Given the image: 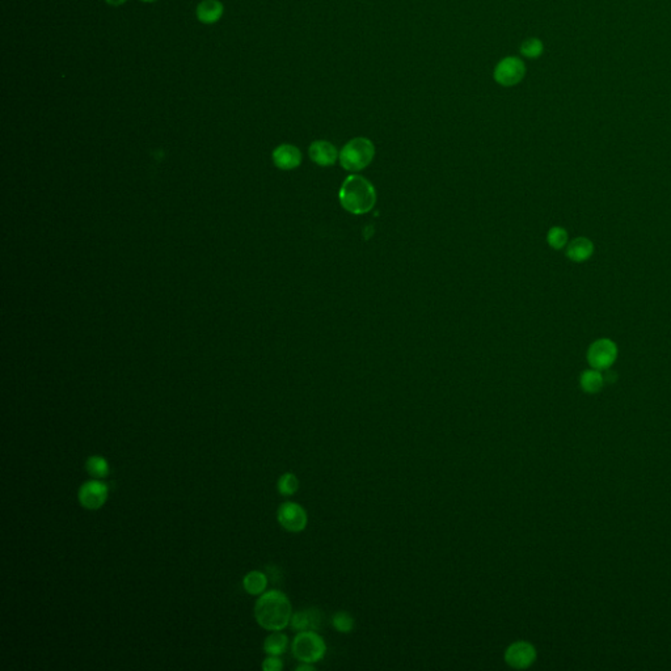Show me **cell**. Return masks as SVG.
<instances>
[{"mask_svg": "<svg viewBox=\"0 0 671 671\" xmlns=\"http://www.w3.org/2000/svg\"><path fill=\"white\" fill-rule=\"evenodd\" d=\"M543 52H544V45L539 39H528L524 41L521 45V54L530 59H537Z\"/></svg>", "mask_w": 671, "mask_h": 671, "instance_id": "21", "label": "cell"}, {"mask_svg": "<svg viewBox=\"0 0 671 671\" xmlns=\"http://www.w3.org/2000/svg\"><path fill=\"white\" fill-rule=\"evenodd\" d=\"M262 670L281 671L283 669V662L278 656H268L262 662Z\"/></svg>", "mask_w": 671, "mask_h": 671, "instance_id": "23", "label": "cell"}, {"mask_svg": "<svg viewBox=\"0 0 671 671\" xmlns=\"http://www.w3.org/2000/svg\"><path fill=\"white\" fill-rule=\"evenodd\" d=\"M309 158L312 159L313 163H316L318 165H322V167H329V165H333L337 158H338V152H337V148L328 141H315L312 142V145L309 146Z\"/></svg>", "mask_w": 671, "mask_h": 671, "instance_id": "11", "label": "cell"}, {"mask_svg": "<svg viewBox=\"0 0 671 671\" xmlns=\"http://www.w3.org/2000/svg\"><path fill=\"white\" fill-rule=\"evenodd\" d=\"M291 653L296 661L315 665L325 657L327 644L318 631L298 632L291 643Z\"/></svg>", "mask_w": 671, "mask_h": 671, "instance_id": "4", "label": "cell"}, {"mask_svg": "<svg viewBox=\"0 0 671 671\" xmlns=\"http://www.w3.org/2000/svg\"><path fill=\"white\" fill-rule=\"evenodd\" d=\"M273 161L278 168L285 171L294 169L302 161V154L296 146L281 145L274 149Z\"/></svg>", "mask_w": 671, "mask_h": 671, "instance_id": "12", "label": "cell"}, {"mask_svg": "<svg viewBox=\"0 0 671 671\" xmlns=\"http://www.w3.org/2000/svg\"><path fill=\"white\" fill-rule=\"evenodd\" d=\"M586 357L592 369L607 370L617 361L618 348L610 338H599L589 347Z\"/></svg>", "mask_w": 671, "mask_h": 671, "instance_id": "7", "label": "cell"}, {"mask_svg": "<svg viewBox=\"0 0 671 671\" xmlns=\"http://www.w3.org/2000/svg\"><path fill=\"white\" fill-rule=\"evenodd\" d=\"M277 521L289 533L298 534L307 528L309 514L298 502L287 501L281 504L277 510Z\"/></svg>", "mask_w": 671, "mask_h": 671, "instance_id": "5", "label": "cell"}, {"mask_svg": "<svg viewBox=\"0 0 671 671\" xmlns=\"http://www.w3.org/2000/svg\"><path fill=\"white\" fill-rule=\"evenodd\" d=\"M84 467H85L87 473L92 479H97V480L105 479L110 472V466H109L107 459L100 457V455H92V457H88L85 460Z\"/></svg>", "mask_w": 671, "mask_h": 671, "instance_id": "18", "label": "cell"}, {"mask_svg": "<svg viewBox=\"0 0 671 671\" xmlns=\"http://www.w3.org/2000/svg\"><path fill=\"white\" fill-rule=\"evenodd\" d=\"M225 7L219 0H202L197 7V19L202 24H215L223 16Z\"/></svg>", "mask_w": 671, "mask_h": 671, "instance_id": "13", "label": "cell"}, {"mask_svg": "<svg viewBox=\"0 0 671 671\" xmlns=\"http://www.w3.org/2000/svg\"><path fill=\"white\" fill-rule=\"evenodd\" d=\"M268 588V576L261 570H251L242 578V589L249 595H261Z\"/></svg>", "mask_w": 671, "mask_h": 671, "instance_id": "16", "label": "cell"}, {"mask_svg": "<svg viewBox=\"0 0 671 671\" xmlns=\"http://www.w3.org/2000/svg\"><path fill=\"white\" fill-rule=\"evenodd\" d=\"M141 1H145V3H152V1H156V0H141Z\"/></svg>", "mask_w": 671, "mask_h": 671, "instance_id": "26", "label": "cell"}, {"mask_svg": "<svg viewBox=\"0 0 671 671\" xmlns=\"http://www.w3.org/2000/svg\"><path fill=\"white\" fill-rule=\"evenodd\" d=\"M594 254V245L588 238H576L566 245V257L575 262H584Z\"/></svg>", "mask_w": 671, "mask_h": 671, "instance_id": "14", "label": "cell"}, {"mask_svg": "<svg viewBox=\"0 0 671 671\" xmlns=\"http://www.w3.org/2000/svg\"><path fill=\"white\" fill-rule=\"evenodd\" d=\"M324 626V614L319 608H307L296 611L290 620V627L296 632L319 631Z\"/></svg>", "mask_w": 671, "mask_h": 671, "instance_id": "10", "label": "cell"}, {"mask_svg": "<svg viewBox=\"0 0 671 671\" xmlns=\"http://www.w3.org/2000/svg\"><path fill=\"white\" fill-rule=\"evenodd\" d=\"M375 155V147L367 138H354L349 141L340 152V164L349 172L364 169Z\"/></svg>", "mask_w": 671, "mask_h": 671, "instance_id": "3", "label": "cell"}, {"mask_svg": "<svg viewBox=\"0 0 671 671\" xmlns=\"http://www.w3.org/2000/svg\"><path fill=\"white\" fill-rule=\"evenodd\" d=\"M109 6H113V7H118V6H122L123 3H126V0H105Z\"/></svg>", "mask_w": 671, "mask_h": 671, "instance_id": "25", "label": "cell"}, {"mask_svg": "<svg viewBox=\"0 0 671 671\" xmlns=\"http://www.w3.org/2000/svg\"><path fill=\"white\" fill-rule=\"evenodd\" d=\"M340 202L351 214L369 213L376 202L374 187L361 176H349L338 193Z\"/></svg>", "mask_w": 671, "mask_h": 671, "instance_id": "2", "label": "cell"}, {"mask_svg": "<svg viewBox=\"0 0 671 671\" xmlns=\"http://www.w3.org/2000/svg\"><path fill=\"white\" fill-rule=\"evenodd\" d=\"M109 496V488L107 484L101 480H90L81 484L78 491L79 504L87 510H99L101 509Z\"/></svg>", "mask_w": 671, "mask_h": 671, "instance_id": "8", "label": "cell"}, {"mask_svg": "<svg viewBox=\"0 0 671 671\" xmlns=\"http://www.w3.org/2000/svg\"><path fill=\"white\" fill-rule=\"evenodd\" d=\"M267 656H282L289 649V637L282 631L271 632L262 644Z\"/></svg>", "mask_w": 671, "mask_h": 671, "instance_id": "15", "label": "cell"}, {"mask_svg": "<svg viewBox=\"0 0 671 671\" xmlns=\"http://www.w3.org/2000/svg\"><path fill=\"white\" fill-rule=\"evenodd\" d=\"M277 491L283 497H291L299 491V479L296 473L286 472L280 476L277 482Z\"/></svg>", "mask_w": 671, "mask_h": 671, "instance_id": "19", "label": "cell"}, {"mask_svg": "<svg viewBox=\"0 0 671 671\" xmlns=\"http://www.w3.org/2000/svg\"><path fill=\"white\" fill-rule=\"evenodd\" d=\"M547 242L553 249H561L568 242V232L561 227H552L548 231Z\"/></svg>", "mask_w": 671, "mask_h": 671, "instance_id": "22", "label": "cell"}, {"mask_svg": "<svg viewBox=\"0 0 671 671\" xmlns=\"http://www.w3.org/2000/svg\"><path fill=\"white\" fill-rule=\"evenodd\" d=\"M537 657V648L526 640L511 643L504 653L505 663L515 670H526L531 668L535 663Z\"/></svg>", "mask_w": 671, "mask_h": 671, "instance_id": "6", "label": "cell"}, {"mask_svg": "<svg viewBox=\"0 0 671 671\" xmlns=\"http://www.w3.org/2000/svg\"><path fill=\"white\" fill-rule=\"evenodd\" d=\"M296 671H313L316 670L315 665L313 663H309V662H300L298 666L296 668Z\"/></svg>", "mask_w": 671, "mask_h": 671, "instance_id": "24", "label": "cell"}, {"mask_svg": "<svg viewBox=\"0 0 671 671\" xmlns=\"http://www.w3.org/2000/svg\"><path fill=\"white\" fill-rule=\"evenodd\" d=\"M579 384H581V389H584V392H586V393H591V395L598 393L601 389H603L604 386V378L601 370H597V369L585 370L579 378Z\"/></svg>", "mask_w": 671, "mask_h": 671, "instance_id": "17", "label": "cell"}, {"mask_svg": "<svg viewBox=\"0 0 671 671\" xmlns=\"http://www.w3.org/2000/svg\"><path fill=\"white\" fill-rule=\"evenodd\" d=\"M257 624L265 631H283L290 626L293 606L289 597L281 590L273 589L258 595L254 608Z\"/></svg>", "mask_w": 671, "mask_h": 671, "instance_id": "1", "label": "cell"}, {"mask_svg": "<svg viewBox=\"0 0 671 671\" xmlns=\"http://www.w3.org/2000/svg\"><path fill=\"white\" fill-rule=\"evenodd\" d=\"M526 75L524 61L518 56H506L497 63L493 78L502 87H513L521 83Z\"/></svg>", "mask_w": 671, "mask_h": 671, "instance_id": "9", "label": "cell"}, {"mask_svg": "<svg viewBox=\"0 0 671 671\" xmlns=\"http://www.w3.org/2000/svg\"><path fill=\"white\" fill-rule=\"evenodd\" d=\"M331 624L336 631L347 634L353 632L355 621L348 611H336L331 618Z\"/></svg>", "mask_w": 671, "mask_h": 671, "instance_id": "20", "label": "cell"}]
</instances>
